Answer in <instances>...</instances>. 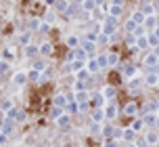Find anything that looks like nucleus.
I'll return each instance as SVG.
<instances>
[{
	"label": "nucleus",
	"instance_id": "nucleus-1",
	"mask_svg": "<svg viewBox=\"0 0 159 147\" xmlns=\"http://www.w3.org/2000/svg\"><path fill=\"white\" fill-rule=\"evenodd\" d=\"M90 118H92V122H101V124H103L105 120H107L105 107H92V111H90Z\"/></svg>",
	"mask_w": 159,
	"mask_h": 147
},
{
	"label": "nucleus",
	"instance_id": "nucleus-2",
	"mask_svg": "<svg viewBox=\"0 0 159 147\" xmlns=\"http://www.w3.org/2000/svg\"><path fill=\"white\" fill-rule=\"evenodd\" d=\"M27 80H30L27 72H17L15 76H13V86H15V88H21V86H23Z\"/></svg>",
	"mask_w": 159,
	"mask_h": 147
},
{
	"label": "nucleus",
	"instance_id": "nucleus-3",
	"mask_svg": "<svg viewBox=\"0 0 159 147\" xmlns=\"http://www.w3.org/2000/svg\"><path fill=\"white\" fill-rule=\"evenodd\" d=\"M105 114H107V120H115L119 114V107L113 103V101H109L107 105H105Z\"/></svg>",
	"mask_w": 159,
	"mask_h": 147
},
{
	"label": "nucleus",
	"instance_id": "nucleus-4",
	"mask_svg": "<svg viewBox=\"0 0 159 147\" xmlns=\"http://www.w3.org/2000/svg\"><path fill=\"white\" fill-rule=\"evenodd\" d=\"M4 118H13L15 122H25V120H27V114H25L23 109H17V107H15V109H13V111H8Z\"/></svg>",
	"mask_w": 159,
	"mask_h": 147
},
{
	"label": "nucleus",
	"instance_id": "nucleus-5",
	"mask_svg": "<svg viewBox=\"0 0 159 147\" xmlns=\"http://www.w3.org/2000/svg\"><path fill=\"white\" fill-rule=\"evenodd\" d=\"M155 69H157V67H155ZM155 69L144 76V84H147V86H159V74L155 72Z\"/></svg>",
	"mask_w": 159,
	"mask_h": 147
},
{
	"label": "nucleus",
	"instance_id": "nucleus-6",
	"mask_svg": "<svg viewBox=\"0 0 159 147\" xmlns=\"http://www.w3.org/2000/svg\"><path fill=\"white\" fill-rule=\"evenodd\" d=\"M15 109V101L11 97H7V99H2V105H0V111H2V116H7L8 111H13Z\"/></svg>",
	"mask_w": 159,
	"mask_h": 147
},
{
	"label": "nucleus",
	"instance_id": "nucleus-7",
	"mask_svg": "<svg viewBox=\"0 0 159 147\" xmlns=\"http://www.w3.org/2000/svg\"><path fill=\"white\" fill-rule=\"evenodd\" d=\"M103 95L107 97V101H113V99L117 97V88L113 84H107V86H103Z\"/></svg>",
	"mask_w": 159,
	"mask_h": 147
},
{
	"label": "nucleus",
	"instance_id": "nucleus-8",
	"mask_svg": "<svg viewBox=\"0 0 159 147\" xmlns=\"http://www.w3.org/2000/svg\"><path fill=\"white\" fill-rule=\"evenodd\" d=\"M132 76H136V65L134 63H128V65L124 67V72H121V78H124V80H132Z\"/></svg>",
	"mask_w": 159,
	"mask_h": 147
},
{
	"label": "nucleus",
	"instance_id": "nucleus-9",
	"mask_svg": "<svg viewBox=\"0 0 159 147\" xmlns=\"http://www.w3.org/2000/svg\"><path fill=\"white\" fill-rule=\"evenodd\" d=\"M86 67H88V72H90V74L101 72V65H98V59H96V57H88V61H86Z\"/></svg>",
	"mask_w": 159,
	"mask_h": 147
},
{
	"label": "nucleus",
	"instance_id": "nucleus-10",
	"mask_svg": "<svg viewBox=\"0 0 159 147\" xmlns=\"http://www.w3.org/2000/svg\"><path fill=\"white\" fill-rule=\"evenodd\" d=\"M144 139H147V143H149L151 147H155L159 143V132L157 130H149L147 135H144Z\"/></svg>",
	"mask_w": 159,
	"mask_h": 147
},
{
	"label": "nucleus",
	"instance_id": "nucleus-11",
	"mask_svg": "<svg viewBox=\"0 0 159 147\" xmlns=\"http://www.w3.org/2000/svg\"><path fill=\"white\" fill-rule=\"evenodd\" d=\"M55 122H57V126H61V128H65V126L69 128V124H71V114H67V111H65L61 118H57Z\"/></svg>",
	"mask_w": 159,
	"mask_h": 147
},
{
	"label": "nucleus",
	"instance_id": "nucleus-12",
	"mask_svg": "<svg viewBox=\"0 0 159 147\" xmlns=\"http://www.w3.org/2000/svg\"><path fill=\"white\" fill-rule=\"evenodd\" d=\"M136 137V130L134 128H130V126H126L124 128V135H121V141H126V143H132Z\"/></svg>",
	"mask_w": 159,
	"mask_h": 147
},
{
	"label": "nucleus",
	"instance_id": "nucleus-13",
	"mask_svg": "<svg viewBox=\"0 0 159 147\" xmlns=\"http://www.w3.org/2000/svg\"><path fill=\"white\" fill-rule=\"evenodd\" d=\"M67 103H69V99H67V92H57V95H55V105L65 107Z\"/></svg>",
	"mask_w": 159,
	"mask_h": 147
},
{
	"label": "nucleus",
	"instance_id": "nucleus-14",
	"mask_svg": "<svg viewBox=\"0 0 159 147\" xmlns=\"http://www.w3.org/2000/svg\"><path fill=\"white\" fill-rule=\"evenodd\" d=\"M157 61H159L157 55H155V53H149V55L144 57V65L147 67H157Z\"/></svg>",
	"mask_w": 159,
	"mask_h": 147
},
{
	"label": "nucleus",
	"instance_id": "nucleus-15",
	"mask_svg": "<svg viewBox=\"0 0 159 147\" xmlns=\"http://www.w3.org/2000/svg\"><path fill=\"white\" fill-rule=\"evenodd\" d=\"M124 114L130 116V118H136V114H138V105H136V103H128V105L124 107Z\"/></svg>",
	"mask_w": 159,
	"mask_h": 147
},
{
	"label": "nucleus",
	"instance_id": "nucleus-16",
	"mask_svg": "<svg viewBox=\"0 0 159 147\" xmlns=\"http://www.w3.org/2000/svg\"><path fill=\"white\" fill-rule=\"evenodd\" d=\"M40 55H42V57H50V55H52V44L42 42V44H40Z\"/></svg>",
	"mask_w": 159,
	"mask_h": 147
},
{
	"label": "nucleus",
	"instance_id": "nucleus-17",
	"mask_svg": "<svg viewBox=\"0 0 159 147\" xmlns=\"http://www.w3.org/2000/svg\"><path fill=\"white\" fill-rule=\"evenodd\" d=\"M90 76H92V74L88 72V67H84V69H80V72H75V76H73V78H75V80H90Z\"/></svg>",
	"mask_w": 159,
	"mask_h": 147
},
{
	"label": "nucleus",
	"instance_id": "nucleus-18",
	"mask_svg": "<svg viewBox=\"0 0 159 147\" xmlns=\"http://www.w3.org/2000/svg\"><path fill=\"white\" fill-rule=\"evenodd\" d=\"M159 111V103H147V105L143 107V114H157Z\"/></svg>",
	"mask_w": 159,
	"mask_h": 147
},
{
	"label": "nucleus",
	"instance_id": "nucleus-19",
	"mask_svg": "<svg viewBox=\"0 0 159 147\" xmlns=\"http://www.w3.org/2000/svg\"><path fill=\"white\" fill-rule=\"evenodd\" d=\"M65 111H67V114H78L80 111V103L78 101H69V103L65 105Z\"/></svg>",
	"mask_w": 159,
	"mask_h": 147
},
{
	"label": "nucleus",
	"instance_id": "nucleus-20",
	"mask_svg": "<svg viewBox=\"0 0 159 147\" xmlns=\"http://www.w3.org/2000/svg\"><path fill=\"white\" fill-rule=\"evenodd\" d=\"M90 135H94V137L103 135V124H101V122H92V124H90Z\"/></svg>",
	"mask_w": 159,
	"mask_h": 147
},
{
	"label": "nucleus",
	"instance_id": "nucleus-21",
	"mask_svg": "<svg viewBox=\"0 0 159 147\" xmlns=\"http://www.w3.org/2000/svg\"><path fill=\"white\" fill-rule=\"evenodd\" d=\"M103 139H113L115 137V126H103Z\"/></svg>",
	"mask_w": 159,
	"mask_h": 147
},
{
	"label": "nucleus",
	"instance_id": "nucleus-22",
	"mask_svg": "<svg viewBox=\"0 0 159 147\" xmlns=\"http://www.w3.org/2000/svg\"><path fill=\"white\" fill-rule=\"evenodd\" d=\"M63 114H65V107L52 105V109H50V118H52V120H57V118H61Z\"/></svg>",
	"mask_w": 159,
	"mask_h": 147
},
{
	"label": "nucleus",
	"instance_id": "nucleus-23",
	"mask_svg": "<svg viewBox=\"0 0 159 147\" xmlns=\"http://www.w3.org/2000/svg\"><path fill=\"white\" fill-rule=\"evenodd\" d=\"M144 124H147V122H144V118H136L134 122L130 124V128H134L136 132H140V130H143V128H144Z\"/></svg>",
	"mask_w": 159,
	"mask_h": 147
},
{
	"label": "nucleus",
	"instance_id": "nucleus-24",
	"mask_svg": "<svg viewBox=\"0 0 159 147\" xmlns=\"http://www.w3.org/2000/svg\"><path fill=\"white\" fill-rule=\"evenodd\" d=\"M80 90H86V80H75L73 78V92H80Z\"/></svg>",
	"mask_w": 159,
	"mask_h": 147
},
{
	"label": "nucleus",
	"instance_id": "nucleus-25",
	"mask_svg": "<svg viewBox=\"0 0 159 147\" xmlns=\"http://www.w3.org/2000/svg\"><path fill=\"white\" fill-rule=\"evenodd\" d=\"M107 59H109V67H117V63H119V55L117 53H109Z\"/></svg>",
	"mask_w": 159,
	"mask_h": 147
},
{
	"label": "nucleus",
	"instance_id": "nucleus-26",
	"mask_svg": "<svg viewBox=\"0 0 159 147\" xmlns=\"http://www.w3.org/2000/svg\"><path fill=\"white\" fill-rule=\"evenodd\" d=\"M84 50L88 53V57H90V55H94V53H96V44H94V42H84Z\"/></svg>",
	"mask_w": 159,
	"mask_h": 147
},
{
	"label": "nucleus",
	"instance_id": "nucleus-27",
	"mask_svg": "<svg viewBox=\"0 0 159 147\" xmlns=\"http://www.w3.org/2000/svg\"><path fill=\"white\" fill-rule=\"evenodd\" d=\"M40 53V46H25V57H36Z\"/></svg>",
	"mask_w": 159,
	"mask_h": 147
},
{
	"label": "nucleus",
	"instance_id": "nucleus-28",
	"mask_svg": "<svg viewBox=\"0 0 159 147\" xmlns=\"http://www.w3.org/2000/svg\"><path fill=\"white\" fill-rule=\"evenodd\" d=\"M96 59H98V65H101V72L109 67V59H107V55H98Z\"/></svg>",
	"mask_w": 159,
	"mask_h": 147
},
{
	"label": "nucleus",
	"instance_id": "nucleus-29",
	"mask_svg": "<svg viewBox=\"0 0 159 147\" xmlns=\"http://www.w3.org/2000/svg\"><path fill=\"white\" fill-rule=\"evenodd\" d=\"M27 76H30V80H32V82H38L40 76H42V72H38V69H34V67H32V69L27 72Z\"/></svg>",
	"mask_w": 159,
	"mask_h": 147
},
{
	"label": "nucleus",
	"instance_id": "nucleus-30",
	"mask_svg": "<svg viewBox=\"0 0 159 147\" xmlns=\"http://www.w3.org/2000/svg\"><path fill=\"white\" fill-rule=\"evenodd\" d=\"M78 44H80L78 36H69V38H67V46H69V49H78Z\"/></svg>",
	"mask_w": 159,
	"mask_h": 147
},
{
	"label": "nucleus",
	"instance_id": "nucleus-31",
	"mask_svg": "<svg viewBox=\"0 0 159 147\" xmlns=\"http://www.w3.org/2000/svg\"><path fill=\"white\" fill-rule=\"evenodd\" d=\"M128 84H130L132 88H138L140 84H144V78H132V80H128Z\"/></svg>",
	"mask_w": 159,
	"mask_h": 147
},
{
	"label": "nucleus",
	"instance_id": "nucleus-32",
	"mask_svg": "<svg viewBox=\"0 0 159 147\" xmlns=\"http://www.w3.org/2000/svg\"><path fill=\"white\" fill-rule=\"evenodd\" d=\"M107 42H109V34H98V36H96V44H107Z\"/></svg>",
	"mask_w": 159,
	"mask_h": 147
},
{
	"label": "nucleus",
	"instance_id": "nucleus-33",
	"mask_svg": "<svg viewBox=\"0 0 159 147\" xmlns=\"http://www.w3.org/2000/svg\"><path fill=\"white\" fill-rule=\"evenodd\" d=\"M155 23H157L155 17H147V19H144V25H147L149 30H155Z\"/></svg>",
	"mask_w": 159,
	"mask_h": 147
},
{
	"label": "nucleus",
	"instance_id": "nucleus-34",
	"mask_svg": "<svg viewBox=\"0 0 159 147\" xmlns=\"http://www.w3.org/2000/svg\"><path fill=\"white\" fill-rule=\"evenodd\" d=\"M117 143H119V139H105V147H117Z\"/></svg>",
	"mask_w": 159,
	"mask_h": 147
},
{
	"label": "nucleus",
	"instance_id": "nucleus-35",
	"mask_svg": "<svg viewBox=\"0 0 159 147\" xmlns=\"http://www.w3.org/2000/svg\"><path fill=\"white\" fill-rule=\"evenodd\" d=\"M11 59H13V50L4 49V53H2V61H11Z\"/></svg>",
	"mask_w": 159,
	"mask_h": 147
},
{
	"label": "nucleus",
	"instance_id": "nucleus-36",
	"mask_svg": "<svg viewBox=\"0 0 159 147\" xmlns=\"http://www.w3.org/2000/svg\"><path fill=\"white\" fill-rule=\"evenodd\" d=\"M149 44H151V46H157L159 44V36L157 34H151V36H149Z\"/></svg>",
	"mask_w": 159,
	"mask_h": 147
},
{
	"label": "nucleus",
	"instance_id": "nucleus-37",
	"mask_svg": "<svg viewBox=\"0 0 159 147\" xmlns=\"http://www.w3.org/2000/svg\"><path fill=\"white\" fill-rule=\"evenodd\" d=\"M11 61H2V76H8V72H11V65H8Z\"/></svg>",
	"mask_w": 159,
	"mask_h": 147
},
{
	"label": "nucleus",
	"instance_id": "nucleus-38",
	"mask_svg": "<svg viewBox=\"0 0 159 147\" xmlns=\"http://www.w3.org/2000/svg\"><path fill=\"white\" fill-rule=\"evenodd\" d=\"M126 30H128V32H134V30H136V21H134V19H130V21L126 23Z\"/></svg>",
	"mask_w": 159,
	"mask_h": 147
},
{
	"label": "nucleus",
	"instance_id": "nucleus-39",
	"mask_svg": "<svg viewBox=\"0 0 159 147\" xmlns=\"http://www.w3.org/2000/svg\"><path fill=\"white\" fill-rule=\"evenodd\" d=\"M34 69H38V72H44V69H46V65H44L42 61H36V65H34Z\"/></svg>",
	"mask_w": 159,
	"mask_h": 147
},
{
	"label": "nucleus",
	"instance_id": "nucleus-40",
	"mask_svg": "<svg viewBox=\"0 0 159 147\" xmlns=\"http://www.w3.org/2000/svg\"><path fill=\"white\" fill-rule=\"evenodd\" d=\"M136 147H151V145L147 143V139H138L136 141Z\"/></svg>",
	"mask_w": 159,
	"mask_h": 147
},
{
	"label": "nucleus",
	"instance_id": "nucleus-41",
	"mask_svg": "<svg viewBox=\"0 0 159 147\" xmlns=\"http://www.w3.org/2000/svg\"><path fill=\"white\" fill-rule=\"evenodd\" d=\"M19 42H21V44H27V42H30V34H23V36H19Z\"/></svg>",
	"mask_w": 159,
	"mask_h": 147
},
{
	"label": "nucleus",
	"instance_id": "nucleus-42",
	"mask_svg": "<svg viewBox=\"0 0 159 147\" xmlns=\"http://www.w3.org/2000/svg\"><path fill=\"white\" fill-rule=\"evenodd\" d=\"M84 7H86V8H92V7H94V0H86V2H84Z\"/></svg>",
	"mask_w": 159,
	"mask_h": 147
},
{
	"label": "nucleus",
	"instance_id": "nucleus-43",
	"mask_svg": "<svg viewBox=\"0 0 159 147\" xmlns=\"http://www.w3.org/2000/svg\"><path fill=\"white\" fill-rule=\"evenodd\" d=\"M30 25H32V30H38V25H40V21H38V19H34V21H32V23H30Z\"/></svg>",
	"mask_w": 159,
	"mask_h": 147
},
{
	"label": "nucleus",
	"instance_id": "nucleus-44",
	"mask_svg": "<svg viewBox=\"0 0 159 147\" xmlns=\"http://www.w3.org/2000/svg\"><path fill=\"white\" fill-rule=\"evenodd\" d=\"M109 13H111V15H119V7H111Z\"/></svg>",
	"mask_w": 159,
	"mask_h": 147
},
{
	"label": "nucleus",
	"instance_id": "nucleus-45",
	"mask_svg": "<svg viewBox=\"0 0 159 147\" xmlns=\"http://www.w3.org/2000/svg\"><path fill=\"white\" fill-rule=\"evenodd\" d=\"M8 141V135H4V132H2V135H0V143H7Z\"/></svg>",
	"mask_w": 159,
	"mask_h": 147
},
{
	"label": "nucleus",
	"instance_id": "nucleus-46",
	"mask_svg": "<svg viewBox=\"0 0 159 147\" xmlns=\"http://www.w3.org/2000/svg\"><path fill=\"white\" fill-rule=\"evenodd\" d=\"M144 13L147 15H153V7H144Z\"/></svg>",
	"mask_w": 159,
	"mask_h": 147
},
{
	"label": "nucleus",
	"instance_id": "nucleus-47",
	"mask_svg": "<svg viewBox=\"0 0 159 147\" xmlns=\"http://www.w3.org/2000/svg\"><path fill=\"white\" fill-rule=\"evenodd\" d=\"M73 147H82V145H73Z\"/></svg>",
	"mask_w": 159,
	"mask_h": 147
},
{
	"label": "nucleus",
	"instance_id": "nucleus-48",
	"mask_svg": "<svg viewBox=\"0 0 159 147\" xmlns=\"http://www.w3.org/2000/svg\"><path fill=\"white\" fill-rule=\"evenodd\" d=\"M46 147H55V145H46Z\"/></svg>",
	"mask_w": 159,
	"mask_h": 147
},
{
	"label": "nucleus",
	"instance_id": "nucleus-49",
	"mask_svg": "<svg viewBox=\"0 0 159 147\" xmlns=\"http://www.w3.org/2000/svg\"><path fill=\"white\" fill-rule=\"evenodd\" d=\"M157 67H159V61H157Z\"/></svg>",
	"mask_w": 159,
	"mask_h": 147
}]
</instances>
